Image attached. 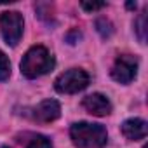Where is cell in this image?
Segmentation results:
<instances>
[{"label":"cell","instance_id":"obj_1","mask_svg":"<svg viewBox=\"0 0 148 148\" xmlns=\"http://www.w3.org/2000/svg\"><path fill=\"white\" fill-rule=\"evenodd\" d=\"M71 141L77 148H103L106 145V129L99 124L77 122L70 129Z\"/></svg>","mask_w":148,"mask_h":148},{"label":"cell","instance_id":"obj_4","mask_svg":"<svg viewBox=\"0 0 148 148\" xmlns=\"http://www.w3.org/2000/svg\"><path fill=\"white\" fill-rule=\"evenodd\" d=\"M0 30L9 45H16L23 37V16L16 11H7L0 16Z\"/></svg>","mask_w":148,"mask_h":148},{"label":"cell","instance_id":"obj_13","mask_svg":"<svg viewBox=\"0 0 148 148\" xmlns=\"http://www.w3.org/2000/svg\"><path fill=\"white\" fill-rule=\"evenodd\" d=\"M80 5H82V9H84V11H87V12H94V11L103 9L106 4H105V2H92V4H91V2H82Z\"/></svg>","mask_w":148,"mask_h":148},{"label":"cell","instance_id":"obj_16","mask_svg":"<svg viewBox=\"0 0 148 148\" xmlns=\"http://www.w3.org/2000/svg\"><path fill=\"white\" fill-rule=\"evenodd\" d=\"M143 148H148V146H143Z\"/></svg>","mask_w":148,"mask_h":148},{"label":"cell","instance_id":"obj_2","mask_svg":"<svg viewBox=\"0 0 148 148\" xmlns=\"http://www.w3.org/2000/svg\"><path fill=\"white\" fill-rule=\"evenodd\" d=\"M52 68H54V56L42 45L32 47L21 61V73L26 79H37L40 75H45Z\"/></svg>","mask_w":148,"mask_h":148},{"label":"cell","instance_id":"obj_8","mask_svg":"<svg viewBox=\"0 0 148 148\" xmlns=\"http://www.w3.org/2000/svg\"><path fill=\"white\" fill-rule=\"evenodd\" d=\"M122 132L127 139H132V141H138V139H145L146 138V132H148V127H146V122L143 119H129L122 124Z\"/></svg>","mask_w":148,"mask_h":148},{"label":"cell","instance_id":"obj_5","mask_svg":"<svg viewBox=\"0 0 148 148\" xmlns=\"http://www.w3.org/2000/svg\"><path fill=\"white\" fill-rule=\"evenodd\" d=\"M136 73H138V59L129 54L119 56L112 68V77L120 84H129L131 80H134Z\"/></svg>","mask_w":148,"mask_h":148},{"label":"cell","instance_id":"obj_15","mask_svg":"<svg viewBox=\"0 0 148 148\" xmlns=\"http://www.w3.org/2000/svg\"><path fill=\"white\" fill-rule=\"evenodd\" d=\"M2 148H9V146H2Z\"/></svg>","mask_w":148,"mask_h":148},{"label":"cell","instance_id":"obj_11","mask_svg":"<svg viewBox=\"0 0 148 148\" xmlns=\"http://www.w3.org/2000/svg\"><path fill=\"white\" fill-rule=\"evenodd\" d=\"M96 28H98V32H99V35H101L103 38H108V37L113 33V25H112L106 18H99V19L96 21Z\"/></svg>","mask_w":148,"mask_h":148},{"label":"cell","instance_id":"obj_9","mask_svg":"<svg viewBox=\"0 0 148 148\" xmlns=\"http://www.w3.org/2000/svg\"><path fill=\"white\" fill-rule=\"evenodd\" d=\"M26 148H52V143L49 138H45L42 134H33L26 141Z\"/></svg>","mask_w":148,"mask_h":148},{"label":"cell","instance_id":"obj_6","mask_svg":"<svg viewBox=\"0 0 148 148\" xmlns=\"http://www.w3.org/2000/svg\"><path fill=\"white\" fill-rule=\"evenodd\" d=\"M59 115H61V106L56 99H45L38 106H35L32 112V119L37 122H44V124L56 120Z\"/></svg>","mask_w":148,"mask_h":148},{"label":"cell","instance_id":"obj_12","mask_svg":"<svg viewBox=\"0 0 148 148\" xmlns=\"http://www.w3.org/2000/svg\"><path fill=\"white\" fill-rule=\"evenodd\" d=\"M9 75H11V63L7 59V56L0 51V80L9 79Z\"/></svg>","mask_w":148,"mask_h":148},{"label":"cell","instance_id":"obj_3","mask_svg":"<svg viewBox=\"0 0 148 148\" xmlns=\"http://www.w3.org/2000/svg\"><path fill=\"white\" fill-rule=\"evenodd\" d=\"M89 86V75L84 70H68L56 79L54 87L61 94H75L79 91H84Z\"/></svg>","mask_w":148,"mask_h":148},{"label":"cell","instance_id":"obj_14","mask_svg":"<svg viewBox=\"0 0 148 148\" xmlns=\"http://www.w3.org/2000/svg\"><path fill=\"white\" fill-rule=\"evenodd\" d=\"M66 38H68V42H70V44H75V38H80V33H79L77 30H73Z\"/></svg>","mask_w":148,"mask_h":148},{"label":"cell","instance_id":"obj_7","mask_svg":"<svg viewBox=\"0 0 148 148\" xmlns=\"http://www.w3.org/2000/svg\"><path fill=\"white\" fill-rule=\"evenodd\" d=\"M84 108L91 113V115H96V117H105L112 112V105L108 101L106 96L99 94V92H94V94H89L84 98L82 101Z\"/></svg>","mask_w":148,"mask_h":148},{"label":"cell","instance_id":"obj_10","mask_svg":"<svg viewBox=\"0 0 148 148\" xmlns=\"http://www.w3.org/2000/svg\"><path fill=\"white\" fill-rule=\"evenodd\" d=\"M134 26H136V33H138L139 40L145 44V40H146V12H145V11L139 14V18L136 19Z\"/></svg>","mask_w":148,"mask_h":148}]
</instances>
